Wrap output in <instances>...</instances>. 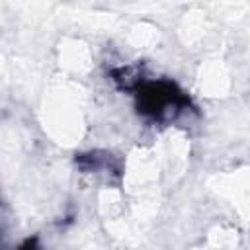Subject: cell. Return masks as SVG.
<instances>
[{
  "label": "cell",
  "instance_id": "1",
  "mask_svg": "<svg viewBox=\"0 0 250 250\" xmlns=\"http://www.w3.org/2000/svg\"><path fill=\"white\" fill-rule=\"evenodd\" d=\"M131 92H135L137 111L154 123H170L182 113L195 109L189 96L182 92L176 82L166 78L145 80L141 72Z\"/></svg>",
  "mask_w": 250,
  "mask_h": 250
},
{
  "label": "cell",
  "instance_id": "2",
  "mask_svg": "<svg viewBox=\"0 0 250 250\" xmlns=\"http://www.w3.org/2000/svg\"><path fill=\"white\" fill-rule=\"evenodd\" d=\"M20 250H41L37 236H33V238H27V240H25V242L20 246Z\"/></svg>",
  "mask_w": 250,
  "mask_h": 250
}]
</instances>
